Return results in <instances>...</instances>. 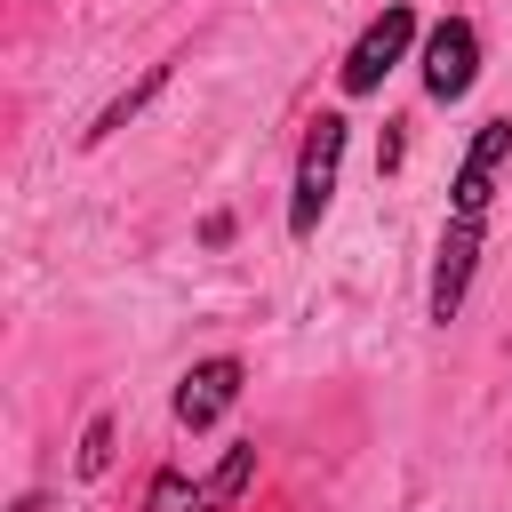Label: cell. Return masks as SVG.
Returning a JSON list of instances; mask_svg holds the SVG:
<instances>
[{"label": "cell", "instance_id": "obj_1", "mask_svg": "<svg viewBox=\"0 0 512 512\" xmlns=\"http://www.w3.org/2000/svg\"><path fill=\"white\" fill-rule=\"evenodd\" d=\"M344 136H352V120H344V112H312V120H304L296 176H288V232H296V240H312V232H320V216H328V200H336Z\"/></svg>", "mask_w": 512, "mask_h": 512}, {"label": "cell", "instance_id": "obj_2", "mask_svg": "<svg viewBox=\"0 0 512 512\" xmlns=\"http://www.w3.org/2000/svg\"><path fill=\"white\" fill-rule=\"evenodd\" d=\"M408 48H416V8H408V0H384V8L360 24V40L344 48V72H336V80H344V96H376V88H384V72H392V64H408Z\"/></svg>", "mask_w": 512, "mask_h": 512}, {"label": "cell", "instance_id": "obj_3", "mask_svg": "<svg viewBox=\"0 0 512 512\" xmlns=\"http://www.w3.org/2000/svg\"><path fill=\"white\" fill-rule=\"evenodd\" d=\"M416 72H424V96L432 104H464L472 80H480V24L472 16H440L416 48Z\"/></svg>", "mask_w": 512, "mask_h": 512}, {"label": "cell", "instance_id": "obj_4", "mask_svg": "<svg viewBox=\"0 0 512 512\" xmlns=\"http://www.w3.org/2000/svg\"><path fill=\"white\" fill-rule=\"evenodd\" d=\"M504 168H512V120H480V128H472V144H464V160H456L448 216H464V224H488Z\"/></svg>", "mask_w": 512, "mask_h": 512}, {"label": "cell", "instance_id": "obj_5", "mask_svg": "<svg viewBox=\"0 0 512 512\" xmlns=\"http://www.w3.org/2000/svg\"><path fill=\"white\" fill-rule=\"evenodd\" d=\"M480 256H488V224H464V216H448V224H440V256H432V288H424V312H432L440 328L464 312Z\"/></svg>", "mask_w": 512, "mask_h": 512}, {"label": "cell", "instance_id": "obj_6", "mask_svg": "<svg viewBox=\"0 0 512 512\" xmlns=\"http://www.w3.org/2000/svg\"><path fill=\"white\" fill-rule=\"evenodd\" d=\"M240 384H248V368L232 360V352H208V360H192L184 376H176V424L184 432H208V424H224L232 416V400H240Z\"/></svg>", "mask_w": 512, "mask_h": 512}, {"label": "cell", "instance_id": "obj_7", "mask_svg": "<svg viewBox=\"0 0 512 512\" xmlns=\"http://www.w3.org/2000/svg\"><path fill=\"white\" fill-rule=\"evenodd\" d=\"M168 80H176V56L144 64V72H136V80H128V88H120V96H112V104H104V112H96L88 128H80V144H112V136H120V128H128V120H136V112H144V104H152V96H160Z\"/></svg>", "mask_w": 512, "mask_h": 512}, {"label": "cell", "instance_id": "obj_8", "mask_svg": "<svg viewBox=\"0 0 512 512\" xmlns=\"http://www.w3.org/2000/svg\"><path fill=\"white\" fill-rule=\"evenodd\" d=\"M144 512H216V504H208V480H192L184 464H160L144 488Z\"/></svg>", "mask_w": 512, "mask_h": 512}, {"label": "cell", "instance_id": "obj_9", "mask_svg": "<svg viewBox=\"0 0 512 512\" xmlns=\"http://www.w3.org/2000/svg\"><path fill=\"white\" fill-rule=\"evenodd\" d=\"M248 480H256V440H232V448L216 456V472H208V504H216V512H232Z\"/></svg>", "mask_w": 512, "mask_h": 512}, {"label": "cell", "instance_id": "obj_10", "mask_svg": "<svg viewBox=\"0 0 512 512\" xmlns=\"http://www.w3.org/2000/svg\"><path fill=\"white\" fill-rule=\"evenodd\" d=\"M104 464H112V416H88V432H80V472L96 480Z\"/></svg>", "mask_w": 512, "mask_h": 512}, {"label": "cell", "instance_id": "obj_11", "mask_svg": "<svg viewBox=\"0 0 512 512\" xmlns=\"http://www.w3.org/2000/svg\"><path fill=\"white\" fill-rule=\"evenodd\" d=\"M8 512H48V496H40V488H24V496H16Z\"/></svg>", "mask_w": 512, "mask_h": 512}]
</instances>
